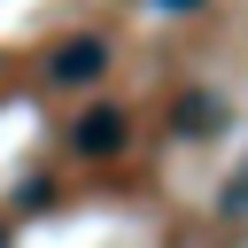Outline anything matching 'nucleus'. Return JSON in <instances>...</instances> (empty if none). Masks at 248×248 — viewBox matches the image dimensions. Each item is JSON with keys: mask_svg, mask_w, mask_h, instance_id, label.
Wrapping results in <instances>:
<instances>
[{"mask_svg": "<svg viewBox=\"0 0 248 248\" xmlns=\"http://www.w3.org/2000/svg\"><path fill=\"white\" fill-rule=\"evenodd\" d=\"M248 209V163H240V178H232V194H225V217H240Z\"/></svg>", "mask_w": 248, "mask_h": 248, "instance_id": "obj_4", "label": "nucleus"}, {"mask_svg": "<svg viewBox=\"0 0 248 248\" xmlns=\"http://www.w3.org/2000/svg\"><path fill=\"white\" fill-rule=\"evenodd\" d=\"M178 132H209V101H178Z\"/></svg>", "mask_w": 248, "mask_h": 248, "instance_id": "obj_3", "label": "nucleus"}, {"mask_svg": "<svg viewBox=\"0 0 248 248\" xmlns=\"http://www.w3.org/2000/svg\"><path fill=\"white\" fill-rule=\"evenodd\" d=\"M0 248H8V232H0Z\"/></svg>", "mask_w": 248, "mask_h": 248, "instance_id": "obj_6", "label": "nucleus"}, {"mask_svg": "<svg viewBox=\"0 0 248 248\" xmlns=\"http://www.w3.org/2000/svg\"><path fill=\"white\" fill-rule=\"evenodd\" d=\"M116 147H124V116L116 108H93L78 124V155H116Z\"/></svg>", "mask_w": 248, "mask_h": 248, "instance_id": "obj_2", "label": "nucleus"}, {"mask_svg": "<svg viewBox=\"0 0 248 248\" xmlns=\"http://www.w3.org/2000/svg\"><path fill=\"white\" fill-rule=\"evenodd\" d=\"M155 8H202V0H155Z\"/></svg>", "mask_w": 248, "mask_h": 248, "instance_id": "obj_5", "label": "nucleus"}, {"mask_svg": "<svg viewBox=\"0 0 248 248\" xmlns=\"http://www.w3.org/2000/svg\"><path fill=\"white\" fill-rule=\"evenodd\" d=\"M62 85H85V78H101L108 70V46L101 39H70V46H54V62H46Z\"/></svg>", "mask_w": 248, "mask_h": 248, "instance_id": "obj_1", "label": "nucleus"}]
</instances>
